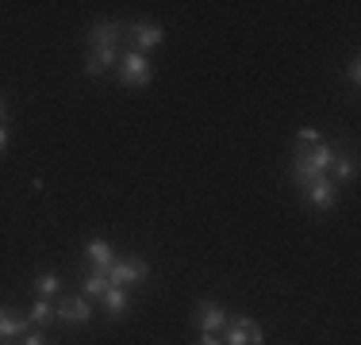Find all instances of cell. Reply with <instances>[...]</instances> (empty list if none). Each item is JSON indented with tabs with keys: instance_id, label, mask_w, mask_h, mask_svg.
<instances>
[{
	"instance_id": "obj_1",
	"label": "cell",
	"mask_w": 361,
	"mask_h": 345,
	"mask_svg": "<svg viewBox=\"0 0 361 345\" xmlns=\"http://www.w3.org/2000/svg\"><path fill=\"white\" fill-rule=\"evenodd\" d=\"M146 276H150V265L142 261V257H123V261H116L108 269V280L111 288H127V284H142Z\"/></svg>"
},
{
	"instance_id": "obj_2",
	"label": "cell",
	"mask_w": 361,
	"mask_h": 345,
	"mask_svg": "<svg viewBox=\"0 0 361 345\" xmlns=\"http://www.w3.org/2000/svg\"><path fill=\"white\" fill-rule=\"evenodd\" d=\"M54 318L62 326H85L92 318V307H89V299H85V296H62L54 303Z\"/></svg>"
},
{
	"instance_id": "obj_3",
	"label": "cell",
	"mask_w": 361,
	"mask_h": 345,
	"mask_svg": "<svg viewBox=\"0 0 361 345\" xmlns=\"http://www.w3.org/2000/svg\"><path fill=\"white\" fill-rule=\"evenodd\" d=\"M116 65H119V81H123V84H146V81L154 77V69H150V62H146V54H139V50L123 54Z\"/></svg>"
},
{
	"instance_id": "obj_4",
	"label": "cell",
	"mask_w": 361,
	"mask_h": 345,
	"mask_svg": "<svg viewBox=\"0 0 361 345\" xmlns=\"http://www.w3.org/2000/svg\"><path fill=\"white\" fill-rule=\"evenodd\" d=\"M223 345H262V326L254 322V318H235L227 330V338H223Z\"/></svg>"
},
{
	"instance_id": "obj_5",
	"label": "cell",
	"mask_w": 361,
	"mask_h": 345,
	"mask_svg": "<svg viewBox=\"0 0 361 345\" xmlns=\"http://www.w3.org/2000/svg\"><path fill=\"white\" fill-rule=\"evenodd\" d=\"M304 203H312V207H319V211H326V207L338 203V188H334L326 177H319V180H312V184L304 188Z\"/></svg>"
},
{
	"instance_id": "obj_6",
	"label": "cell",
	"mask_w": 361,
	"mask_h": 345,
	"mask_svg": "<svg viewBox=\"0 0 361 345\" xmlns=\"http://www.w3.org/2000/svg\"><path fill=\"white\" fill-rule=\"evenodd\" d=\"M127 31H131V39H135V46H139V54H142V50H158L161 39H166V31H161L158 23H135V27H127Z\"/></svg>"
},
{
	"instance_id": "obj_7",
	"label": "cell",
	"mask_w": 361,
	"mask_h": 345,
	"mask_svg": "<svg viewBox=\"0 0 361 345\" xmlns=\"http://www.w3.org/2000/svg\"><path fill=\"white\" fill-rule=\"evenodd\" d=\"M300 158H304L307 165H312L315 172H319V177H326V169L334 165V158H338V153H334V146H326V142H315L312 150H300Z\"/></svg>"
},
{
	"instance_id": "obj_8",
	"label": "cell",
	"mask_w": 361,
	"mask_h": 345,
	"mask_svg": "<svg viewBox=\"0 0 361 345\" xmlns=\"http://www.w3.org/2000/svg\"><path fill=\"white\" fill-rule=\"evenodd\" d=\"M196 326H200L204 334H219L223 326H227V310H223L219 303H200V310H196Z\"/></svg>"
},
{
	"instance_id": "obj_9",
	"label": "cell",
	"mask_w": 361,
	"mask_h": 345,
	"mask_svg": "<svg viewBox=\"0 0 361 345\" xmlns=\"http://www.w3.org/2000/svg\"><path fill=\"white\" fill-rule=\"evenodd\" d=\"M119 62V50L116 46H92L89 50V62H85V73L89 77H100L104 69H111Z\"/></svg>"
},
{
	"instance_id": "obj_10",
	"label": "cell",
	"mask_w": 361,
	"mask_h": 345,
	"mask_svg": "<svg viewBox=\"0 0 361 345\" xmlns=\"http://www.w3.org/2000/svg\"><path fill=\"white\" fill-rule=\"evenodd\" d=\"M104 310H108V318H123L127 310H131V296H127V288H108L104 291Z\"/></svg>"
},
{
	"instance_id": "obj_11",
	"label": "cell",
	"mask_w": 361,
	"mask_h": 345,
	"mask_svg": "<svg viewBox=\"0 0 361 345\" xmlns=\"http://www.w3.org/2000/svg\"><path fill=\"white\" fill-rule=\"evenodd\" d=\"M85 253H89V261L97 265V269L104 272V276H108L111 265H116V257H111V246H108V242H100V238H92L89 246H85Z\"/></svg>"
},
{
	"instance_id": "obj_12",
	"label": "cell",
	"mask_w": 361,
	"mask_h": 345,
	"mask_svg": "<svg viewBox=\"0 0 361 345\" xmlns=\"http://www.w3.org/2000/svg\"><path fill=\"white\" fill-rule=\"evenodd\" d=\"M326 172H331L326 180H331L334 188H342V184H350V180L357 177V161L354 158H334V165L326 169Z\"/></svg>"
},
{
	"instance_id": "obj_13",
	"label": "cell",
	"mask_w": 361,
	"mask_h": 345,
	"mask_svg": "<svg viewBox=\"0 0 361 345\" xmlns=\"http://www.w3.org/2000/svg\"><path fill=\"white\" fill-rule=\"evenodd\" d=\"M27 330V322H23L16 310H0V341H12V338H20V334Z\"/></svg>"
},
{
	"instance_id": "obj_14",
	"label": "cell",
	"mask_w": 361,
	"mask_h": 345,
	"mask_svg": "<svg viewBox=\"0 0 361 345\" xmlns=\"http://www.w3.org/2000/svg\"><path fill=\"white\" fill-rule=\"evenodd\" d=\"M119 34H123L119 23H97V27L89 31V42H92V46H116Z\"/></svg>"
},
{
	"instance_id": "obj_15",
	"label": "cell",
	"mask_w": 361,
	"mask_h": 345,
	"mask_svg": "<svg viewBox=\"0 0 361 345\" xmlns=\"http://www.w3.org/2000/svg\"><path fill=\"white\" fill-rule=\"evenodd\" d=\"M81 288H85V296H92V299H104V291L111 288V280H108V276L104 272H89V276H85V284H81Z\"/></svg>"
},
{
	"instance_id": "obj_16",
	"label": "cell",
	"mask_w": 361,
	"mask_h": 345,
	"mask_svg": "<svg viewBox=\"0 0 361 345\" xmlns=\"http://www.w3.org/2000/svg\"><path fill=\"white\" fill-rule=\"evenodd\" d=\"M292 177H296V184H300V188H307L312 180H319V172H315V169H312V165H307V161L296 153V161H292Z\"/></svg>"
},
{
	"instance_id": "obj_17",
	"label": "cell",
	"mask_w": 361,
	"mask_h": 345,
	"mask_svg": "<svg viewBox=\"0 0 361 345\" xmlns=\"http://www.w3.org/2000/svg\"><path fill=\"white\" fill-rule=\"evenodd\" d=\"M58 288H62V284H58V276H54V272H42L39 280H35L39 299H54V296H58Z\"/></svg>"
},
{
	"instance_id": "obj_18",
	"label": "cell",
	"mask_w": 361,
	"mask_h": 345,
	"mask_svg": "<svg viewBox=\"0 0 361 345\" xmlns=\"http://www.w3.org/2000/svg\"><path fill=\"white\" fill-rule=\"evenodd\" d=\"M31 322L35 326L54 322V303H50V299H35V307H31Z\"/></svg>"
},
{
	"instance_id": "obj_19",
	"label": "cell",
	"mask_w": 361,
	"mask_h": 345,
	"mask_svg": "<svg viewBox=\"0 0 361 345\" xmlns=\"http://www.w3.org/2000/svg\"><path fill=\"white\" fill-rule=\"evenodd\" d=\"M300 150H307V146H315V142H319V131H315V127H300Z\"/></svg>"
},
{
	"instance_id": "obj_20",
	"label": "cell",
	"mask_w": 361,
	"mask_h": 345,
	"mask_svg": "<svg viewBox=\"0 0 361 345\" xmlns=\"http://www.w3.org/2000/svg\"><path fill=\"white\" fill-rule=\"evenodd\" d=\"M346 77H350V84H357V81H361V62H357V58H350V65H346Z\"/></svg>"
},
{
	"instance_id": "obj_21",
	"label": "cell",
	"mask_w": 361,
	"mask_h": 345,
	"mask_svg": "<svg viewBox=\"0 0 361 345\" xmlns=\"http://www.w3.org/2000/svg\"><path fill=\"white\" fill-rule=\"evenodd\" d=\"M196 345H223V338H219V334H204V338L196 341Z\"/></svg>"
},
{
	"instance_id": "obj_22",
	"label": "cell",
	"mask_w": 361,
	"mask_h": 345,
	"mask_svg": "<svg viewBox=\"0 0 361 345\" xmlns=\"http://www.w3.org/2000/svg\"><path fill=\"white\" fill-rule=\"evenodd\" d=\"M23 345H47V341H42V334H39V330H31L27 338H23Z\"/></svg>"
},
{
	"instance_id": "obj_23",
	"label": "cell",
	"mask_w": 361,
	"mask_h": 345,
	"mask_svg": "<svg viewBox=\"0 0 361 345\" xmlns=\"http://www.w3.org/2000/svg\"><path fill=\"white\" fill-rule=\"evenodd\" d=\"M4 146H8V131L0 127V150H4Z\"/></svg>"
},
{
	"instance_id": "obj_24",
	"label": "cell",
	"mask_w": 361,
	"mask_h": 345,
	"mask_svg": "<svg viewBox=\"0 0 361 345\" xmlns=\"http://www.w3.org/2000/svg\"><path fill=\"white\" fill-rule=\"evenodd\" d=\"M0 115H4V104H0Z\"/></svg>"
},
{
	"instance_id": "obj_25",
	"label": "cell",
	"mask_w": 361,
	"mask_h": 345,
	"mask_svg": "<svg viewBox=\"0 0 361 345\" xmlns=\"http://www.w3.org/2000/svg\"><path fill=\"white\" fill-rule=\"evenodd\" d=\"M0 345H4V341H0Z\"/></svg>"
}]
</instances>
